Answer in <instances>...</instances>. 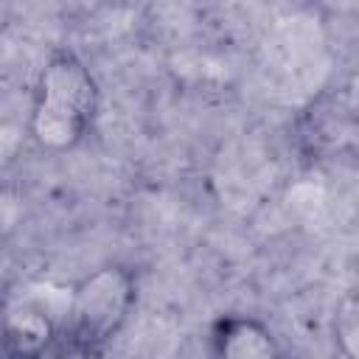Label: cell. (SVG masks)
Segmentation results:
<instances>
[{
  "instance_id": "6da1fadb",
  "label": "cell",
  "mask_w": 359,
  "mask_h": 359,
  "mask_svg": "<svg viewBox=\"0 0 359 359\" xmlns=\"http://www.w3.org/2000/svg\"><path fill=\"white\" fill-rule=\"evenodd\" d=\"M98 101V84L84 59L70 48H53L36 73L28 135L50 154L70 151L87 137Z\"/></svg>"
},
{
  "instance_id": "7a4b0ae2",
  "label": "cell",
  "mask_w": 359,
  "mask_h": 359,
  "mask_svg": "<svg viewBox=\"0 0 359 359\" xmlns=\"http://www.w3.org/2000/svg\"><path fill=\"white\" fill-rule=\"evenodd\" d=\"M137 303L135 272L107 264L84 275L67 294L62 317V345L76 359H98L123 331Z\"/></svg>"
},
{
  "instance_id": "3957f363",
  "label": "cell",
  "mask_w": 359,
  "mask_h": 359,
  "mask_svg": "<svg viewBox=\"0 0 359 359\" xmlns=\"http://www.w3.org/2000/svg\"><path fill=\"white\" fill-rule=\"evenodd\" d=\"M294 135L300 151L317 163L359 154V70L320 90L300 109Z\"/></svg>"
},
{
  "instance_id": "277c9868",
  "label": "cell",
  "mask_w": 359,
  "mask_h": 359,
  "mask_svg": "<svg viewBox=\"0 0 359 359\" xmlns=\"http://www.w3.org/2000/svg\"><path fill=\"white\" fill-rule=\"evenodd\" d=\"M278 334L255 314H222L208 328V359H283Z\"/></svg>"
},
{
  "instance_id": "5b68a950",
  "label": "cell",
  "mask_w": 359,
  "mask_h": 359,
  "mask_svg": "<svg viewBox=\"0 0 359 359\" xmlns=\"http://www.w3.org/2000/svg\"><path fill=\"white\" fill-rule=\"evenodd\" d=\"M6 359H48L62 345V323L36 303H20L6 317Z\"/></svg>"
},
{
  "instance_id": "8992f818",
  "label": "cell",
  "mask_w": 359,
  "mask_h": 359,
  "mask_svg": "<svg viewBox=\"0 0 359 359\" xmlns=\"http://www.w3.org/2000/svg\"><path fill=\"white\" fill-rule=\"evenodd\" d=\"M331 334L342 359H359V294L339 300L331 320Z\"/></svg>"
},
{
  "instance_id": "52a82bcc",
  "label": "cell",
  "mask_w": 359,
  "mask_h": 359,
  "mask_svg": "<svg viewBox=\"0 0 359 359\" xmlns=\"http://www.w3.org/2000/svg\"><path fill=\"white\" fill-rule=\"evenodd\" d=\"M283 359H309V356H300V353H294V356H289V353H286Z\"/></svg>"
}]
</instances>
